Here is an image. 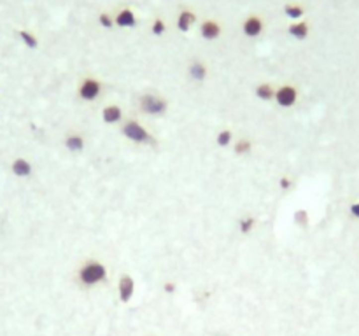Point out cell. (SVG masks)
<instances>
[{
  "instance_id": "5bb4252c",
  "label": "cell",
  "mask_w": 359,
  "mask_h": 336,
  "mask_svg": "<svg viewBox=\"0 0 359 336\" xmlns=\"http://www.w3.org/2000/svg\"><path fill=\"white\" fill-rule=\"evenodd\" d=\"M195 21H197V16L193 14L191 11H182L177 18V28L181 30V32H188Z\"/></svg>"
},
{
  "instance_id": "484cf974",
  "label": "cell",
  "mask_w": 359,
  "mask_h": 336,
  "mask_svg": "<svg viewBox=\"0 0 359 336\" xmlns=\"http://www.w3.org/2000/svg\"><path fill=\"white\" fill-rule=\"evenodd\" d=\"M163 289H165V292H168V294H172V292H175V284H174V282H165V285H163Z\"/></svg>"
},
{
  "instance_id": "8992f818",
  "label": "cell",
  "mask_w": 359,
  "mask_h": 336,
  "mask_svg": "<svg viewBox=\"0 0 359 336\" xmlns=\"http://www.w3.org/2000/svg\"><path fill=\"white\" fill-rule=\"evenodd\" d=\"M135 292V282L130 275H121L118 282V294L121 303H128L130 299L134 298Z\"/></svg>"
},
{
  "instance_id": "4fadbf2b",
  "label": "cell",
  "mask_w": 359,
  "mask_h": 336,
  "mask_svg": "<svg viewBox=\"0 0 359 336\" xmlns=\"http://www.w3.org/2000/svg\"><path fill=\"white\" fill-rule=\"evenodd\" d=\"M189 77L193 79V81H204L205 77H207V67L204 65L202 62H195L189 65Z\"/></svg>"
},
{
  "instance_id": "603a6c76",
  "label": "cell",
  "mask_w": 359,
  "mask_h": 336,
  "mask_svg": "<svg viewBox=\"0 0 359 336\" xmlns=\"http://www.w3.org/2000/svg\"><path fill=\"white\" fill-rule=\"evenodd\" d=\"M165 30H167V25L163 23V19H156V21L152 23V26H151V32L154 33V35H163V33H165Z\"/></svg>"
},
{
  "instance_id": "d4e9b609",
  "label": "cell",
  "mask_w": 359,
  "mask_h": 336,
  "mask_svg": "<svg viewBox=\"0 0 359 336\" xmlns=\"http://www.w3.org/2000/svg\"><path fill=\"white\" fill-rule=\"evenodd\" d=\"M279 188L282 189V191H289V189L292 188V181L289 177H282L279 179Z\"/></svg>"
},
{
  "instance_id": "30bf717a",
  "label": "cell",
  "mask_w": 359,
  "mask_h": 336,
  "mask_svg": "<svg viewBox=\"0 0 359 336\" xmlns=\"http://www.w3.org/2000/svg\"><path fill=\"white\" fill-rule=\"evenodd\" d=\"M116 25L121 26V28H132V26L137 25V18L130 9H123L118 16H116Z\"/></svg>"
},
{
  "instance_id": "9c48e42d",
  "label": "cell",
  "mask_w": 359,
  "mask_h": 336,
  "mask_svg": "<svg viewBox=\"0 0 359 336\" xmlns=\"http://www.w3.org/2000/svg\"><path fill=\"white\" fill-rule=\"evenodd\" d=\"M200 33H202V37L207 39V41H215V39L221 35V26H219L215 21H212V19H207V21L202 23Z\"/></svg>"
},
{
  "instance_id": "9a60e30c",
  "label": "cell",
  "mask_w": 359,
  "mask_h": 336,
  "mask_svg": "<svg viewBox=\"0 0 359 336\" xmlns=\"http://www.w3.org/2000/svg\"><path fill=\"white\" fill-rule=\"evenodd\" d=\"M65 147L71 152H81L84 149V138L81 135H69L65 138Z\"/></svg>"
},
{
  "instance_id": "7a4b0ae2",
  "label": "cell",
  "mask_w": 359,
  "mask_h": 336,
  "mask_svg": "<svg viewBox=\"0 0 359 336\" xmlns=\"http://www.w3.org/2000/svg\"><path fill=\"white\" fill-rule=\"evenodd\" d=\"M121 132L128 140L137 142V144H149V142L152 140L151 133H149L144 126L139 125L137 121H126L125 125H123Z\"/></svg>"
},
{
  "instance_id": "cb8c5ba5",
  "label": "cell",
  "mask_w": 359,
  "mask_h": 336,
  "mask_svg": "<svg viewBox=\"0 0 359 336\" xmlns=\"http://www.w3.org/2000/svg\"><path fill=\"white\" fill-rule=\"evenodd\" d=\"M98 21H100V25L104 26V28H111L112 25H114V21H112V18L109 14H105V12H102L100 16H98Z\"/></svg>"
},
{
  "instance_id": "ffe728a7",
  "label": "cell",
  "mask_w": 359,
  "mask_h": 336,
  "mask_svg": "<svg viewBox=\"0 0 359 336\" xmlns=\"http://www.w3.org/2000/svg\"><path fill=\"white\" fill-rule=\"evenodd\" d=\"M292 219H294V222H296L300 228H307L308 226V212L305 210V208H298V210L294 212V215H292Z\"/></svg>"
},
{
  "instance_id": "7c38bea8",
  "label": "cell",
  "mask_w": 359,
  "mask_h": 336,
  "mask_svg": "<svg viewBox=\"0 0 359 336\" xmlns=\"http://www.w3.org/2000/svg\"><path fill=\"white\" fill-rule=\"evenodd\" d=\"M254 95L258 96L259 100H265V102H268V100L275 98V89H274V86H272L270 82H261V84L256 86Z\"/></svg>"
},
{
  "instance_id": "277c9868",
  "label": "cell",
  "mask_w": 359,
  "mask_h": 336,
  "mask_svg": "<svg viewBox=\"0 0 359 336\" xmlns=\"http://www.w3.org/2000/svg\"><path fill=\"white\" fill-rule=\"evenodd\" d=\"M102 93V82L98 79L88 77L81 82L79 86V96L84 102H93V100L98 98V95Z\"/></svg>"
},
{
  "instance_id": "d6986e66",
  "label": "cell",
  "mask_w": 359,
  "mask_h": 336,
  "mask_svg": "<svg viewBox=\"0 0 359 336\" xmlns=\"http://www.w3.org/2000/svg\"><path fill=\"white\" fill-rule=\"evenodd\" d=\"M217 145L219 147H228V145L231 144V140H233V133L230 132V130H222V132L217 133Z\"/></svg>"
},
{
  "instance_id": "52a82bcc",
  "label": "cell",
  "mask_w": 359,
  "mask_h": 336,
  "mask_svg": "<svg viewBox=\"0 0 359 336\" xmlns=\"http://www.w3.org/2000/svg\"><path fill=\"white\" fill-rule=\"evenodd\" d=\"M123 119V111L119 105H105L102 111V121L105 125H116Z\"/></svg>"
},
{
  "instance_id": "ba28073f",
  "label": "cell",
  "mask_w": 359,
  "mask_h": 336,
  "mask_svg": "<svg viewBox=\"0 0 359 336\" xmlns=\"http://www.w3.org/2000/svg\"><path fill=\"white\" fill-rule=\"evenodd\" d=\"M263 32V21L258 16H249L244 21V33L247 37H258Z\"/></svg>"
},
{
  "instance_id": "3957f363",
  "label": "cell",
  "mask_w": 359,
  "mask_h": 336,
  "mask_svg": "<svg viewBox=\"0 0 359 336\" xmlns=\"http://www.w3.org/2000/svg\"><path fill=\"white\" fill-rule=\"evenodd\" d=\"M168 109L167 100L158 95H142L141 96V111L149 116H159Z\"/></svg>"
},
{
  "instance_id": "8fae6325",
  "label": "cell",
  "mask_w": 359,
  "mask_h": 336,
  "mask_svg": "<svg viewBox=\"0 0 359 336\" xmlns=\"http://www.w3.org/2000/svg\"><path fill=\"white\" fill-rule=\"evenodd\" d=\"M11 168H12V174H14L16 177H28V175L32 174V165H30V161H26V159H23V158L14 159Z\"/></svg>"
},
{
  "instance_id": "4316f807",
  "label": "cell",
  "mask_w": 359,
  "mask_h": 336,
  "mask_svg": "<svg viewBox=\"0 0 359 336\" xmlns=\"http://www.w3.org/2000/svg\"><path fill=\"white\" fill-rule=\"evenodd\" d=\"M351 214L354 215L356 219H359V202H356V203L351 205Z\"/></svg>"
},
{
  "instance_id": "7402d4cb",
  "label": "cell",
  "mask_w": 359,
  "mask_h": 336,
  "mask_svg": "<svg viewBox=\"0 0 359 336\" xmlns=\"http://www.w3.org/2000/svg\"><path fill=\"white\" fill-rule=\"evenodd\" d=\"M284 12H286V16H287V18L298 19V18H301V16H303V7H300V5L287 4L284 7Z\"/></svg>"
},
{
  "instance_id": "ac0fdd59",
  "label": "cell",
  "mask_w": 359,
  "mask_h": 336,
  "mask_svg": "<svg viewBox=\"0 0 359 336\" xmlns=\"http://www.w3.org/2000/svg\"><path fill=\"white\" fill-rule=\"evenodd\" d=\"M254 217H251V215H247V217H242L240 221H238V229H240L242 235H249V233L254 229Z\"/></svg>"
},
{
  "instance_id": "2e32d148",
  "label": "cell",
  "mask_w": 359,
  "mask_h": 336,
  "mask_svg": "<svg viewBox=\"0 0 359 336\" xmlns=\"http://www.w3.org/2000/svg\"><path fill=\"white\" fill-rule=\"evenodd\" d=\"M289 33H291L294 39H298V41H303V39H307V35H308V25L305 21L292 23V25L289 26Z\"/></svg>"
},
{
  "instance_id": "e0dca14e",
  "label": "cell",
  "mask_w": 359,
  "mask_h": 336,
  "mask_svg": "<svg viewBox=\"0 0 359 336\" xmlns=\"http://www.w3.org/2000/svg\"><path fill=\"white\" fill-rule=\"evenodd\" d=\"M235 154L238 156H244L247 154V152H251L252 149V142L249 140V138H238L237 142H235Z\"/></svg>"
},
{
  "instance_id": "6da1fadb",
  "label": "cell",
  "mask_w": 359,
  "mask_h": 336,
  "mask_svg": "<svg viewBox=\"0 0 359 336\" xmlns=\"http://www.w3.org/2000/svg\"><path fill=\"white\" fill-rule=\"evenodd\" d=\"M79 282L86 287H93V285L100 284L107 278V268L102 265L100 261H88L79 268Z\"/></svg>"
},
{
  "instance_id": "5b68a950",
  "label": "cell",
  "mask_w": 359,
  "mask_h": 336,
  "mask_svg": "<svg viewBox=\"0 0 359 336\" xmlns=\"http://www.w3.org/2000/svg\"><path fill=\"white\" fill-rule=\"evenodd\" d=\"M296 100H298V91L294 86L286 84V86H281V88L275 91V102L284 109L292 107V105L296 104Z\"/></svg>"
},
{
  "instance_id": "44dd1931",
  "label": "cell",
  "mask_w": 359,
  "mask_h": 336,
  "mask_svg": "<svg viewBox=\"0 0 359 336\" xmlns=\"http://www.w3.org/2000/svg\"><path fill=\"white\" fill-rule=\"evenodd\" d=\"M19 37H21V41L25 42L26 48L35 49V48L39 46V42H37V39H35V35H32V33L26 32V30H21V32H19Z\"/></svg>"
}]
</instances>
